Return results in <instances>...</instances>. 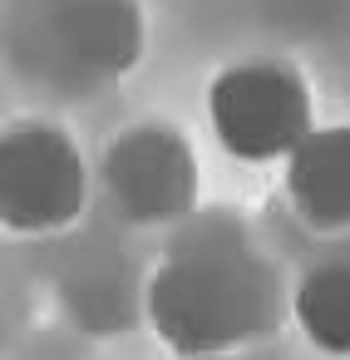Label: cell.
Returning <instances> with one entry per match:
<instances>
[{
	"instance_id": "cell-3",
	"label": "cell",
	"mask_w": 350,
	"mask_h": 360,
	"mask_svg": "<svg viewBox=\"0 0 350 360\" xmlns=\"http://www.w3.org/2000/svg\"><path fill=\"white\" fill-rule=\"evenodd\" d=\"M89 168L70 134L50 124H11L0 139V227L15 237H55L84 217Z\"/></svg>"
},
{
	"instance_id": "cell-2",
	"label": "cell",
	"mask_w": 350,
	"mask_h": 360,
	"mask_svg": "<svg viewBox=\"0 0 350 360\" xmlns=\"http://www.w3.org/2000/svg\"><path fill=\"white\" fill-rule=\"evenodd\" d=\"M207 124L237 163H286L316 129L311 89L291 65L247 60L207 84Z\"/></svg>"
},
{
	"instance_id": "cell-6",
	"label": "cell",
	"mask_w": 350,
	"mask_h": 360,
	"mask_svg": "<svg viewBox=\"0 0 350 360\" xmlns=\"http://www.w3.org/2000/svg\"><path fill=\"white\" fill-rule=\"evenodd\" d=\"M286 202L320 237H350V124L311 129L286 158Z\"/></svg>"
},
{
	"instance_id": "cell-5",
	"label": "cell",
	"mask_w": 350,
	"mask_h": 360,
	"mask_svg": "<svg viewBox=\"0 0 350 360\" xmlns=\"http://www.w3.org/2000/svg\"><path fill=\"white\" fill-rule=\"evenodd\" d=\"M143 11L134 0H60L50 11V45L74 75L114 79L143 55Z\"/></svg>"
},
{
	"instance_id": "cell-1",
	"label": "cell",
	"mask_w": 350,
	"mask_h": 360,
	"mask_svg": "<svg viewBox=\"0 0 350 360\" xmlns=\"http://www.w3.org/2000/svg\"><path fill=\"white\" fill-rule=\"evenodd\" d=\"M291 296L266 257L242 242L178 247L143 286V316L173 360H227L276 330Z\"/></svg>"
},
{
	"instance_id": "cell-7",
	"label": "cell",
	"mask_w": 350,
	"mask_h": 360,
	"mask_svg": "<svg viewBox=\"0 0 350 360\" xmlns=\"http://www.w3.org/2000/svg\"><path fill=\"white\" fill-rule=\"evenodd\" d=\"M291 321L320 355H350V257H325L291 286Z\"/></svg>"
},
{
	"instance_id": "cell-4",
	"label": "cell",
	"mask_w": 350,
	"mask_h": 360,
	"mask_svg": "<svg viewBox=\"0 0 350 360\" xmlns=\"http://www.w3.org/2000/svg\"><path fill=\"white\" fill-rule=\"evenodd\" d=\"M114 212L134 227H168L197 207V158L193 143L168 124L124 129L99 163Z\"/></svg>"
}]
</instances>
